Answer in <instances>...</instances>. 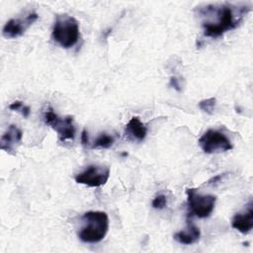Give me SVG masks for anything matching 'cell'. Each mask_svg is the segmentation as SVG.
Wrapping results in <instances>:
<instances>
[{
    "mask_svg": "<svg viewBox=\"0 0 253 253\" xmlns=\"http://www.w3.org/2000/svg\"><path fill=\"white\" fill-rule=\"evenodd\" d=\"M9 109L12 110V111L20 112L24 118H28L30 116V113H31L30 107L24 105L23 102H21V101H14L13 103H11L9 105Z\"/></svg>",
    "mask_w": 253,
    "mask_h": 253,
    "instance_id": "9a60e30c",
    "label": "cell"
},
{
    "mask_svg": "<svg viewBox=\"0 0 253 253\" xmlns=\"http://www.w3.org/2000/svg\"><path fill=\"white\" fill-rule=\"evenodd\" d=\"M169 86L174 88L176 91L180 92L181 91V87H180V84H179V81H178V78L177 77H174L172 76L170 78V82H169Z\"/></svg>",
    "mask_w": 253,
    "mask_h": 253,
    "instance_id": "e0dca14e",
    "label": "cell"
},
{
    "mask_svg": "<svg viewBox=\"0 0 253 253\" xmlns=\"http://www.w3.org/2000/svg\"><path fill=\"white\" fill-rule=\"evenodd\" d=\"M188 206L192 214L199 218L210 216L214 209L216 197L213 195H201L196 189L191 188L186 191Z\"/></svg>",
    "mask_w": 253,
    "mask_h": 253,
    "instance_id": "277c9868",
    "label": "cell"
},
{
    "mask_svg": "<svg viewBox=\"0 0 253 253\" xmlns=\"http://www.w3.org/2000/svg\"><path fill=\"white\" fill-rule=\"evenodd\" d=\"M125 134L128 139L142 141L147 134V128L138 117H132L126 126Z\"/></svg>",
    "mask_w": 253,
    "mask_h": 253,
    "instance_id": "7c38bea8",
    "label": "cell"
},
{
    "mask_svg": "<svg viewBox=\"0 0 253 253\" xmlns=\"http://www.w3.org/2000/svg\"><path fill=\"white\" fill-rule=\"evenodd\" d=\"M80 38L78 21L67 14L56 15L53 28L52 39L60 46L70 48L74 46Z\"/></svg>",
    "mask_w": 253,
    "mask_h": 253,
    "instance_id": "3957f363",
    "label": "cell"
},
{
    "mask_svg": "<svg viewBox=\"0 0 253 253\" xmlns=\"http://www.w3.org/2000/svg\"><path fill=\"white\" fill-rule=\"evenodd\" d=\"M78 237L85 243H97L104 239L109 229V217L105 211H89L81 217Z\"/></svg>",
    "mask_w": 253,
    "mask_h": 253,
    "instance_id": "7a4b0ae2",
    "label": "cell"
},
{
    "mask_svg": "<svg viewBox=\"0 0 253 253\" xmlns=\"http://www.w3.org/2000/svg\"><path fill=\"white\" fill-rule=\"evenodd\" d=\"M43 121L47 126H49L57 132L59 138L62 141L73 140L75 136V126L73 117L67 116L65 118H60L53 112L50 107H48L43 113Z\"/></svg>",
    "mask_w": 253,
    "mask_h": 253,
    "instance_id": "5b68a950",
    "label": "cell"
},
{
    "mask_svg": "<svg viewBox=\"0 0 253 253\" xmlns=\"http://www.w3.org/2000/svg\"><path fill=\"white\" fill-rule=\"evenodd\" d=\"M110 177V168L107 166L90 165L75 176V182L88 187L97 188L105 185Z\"/></svg>",
    "mask_w": 253,
    "mask_h": 253,
    "instance_id": "52a82bcc",
    "label": "cell"
},
{
    "mask_svg": "<svg viewBox=\"0 0 253 253\" xmlns=\"http://www.w3.org/2000/svg\"><path fill=\"white\" fill-rule=\"evenodd\" d=\"M199 144L205 153L224 152L232 149V144L229 138L219 130L208 129L199 138Z\"/></svg>",
    "mask_w": 253,
    "mask_h": 253,
    "instance_id": "8992f818",
    "label": "cell"
},
{
    "mask_svg": "<svg viewBox=\"0 0 253 253\" xmlns=\"http://www.w3.org/2000/svg\"><path fill=\"white\" fill-rule=\"evenodd\" d=\"M209 9L213 12L216 19L212 22H203L204 36L209 38H218L225 32L235 29L242 20L243 15H237L234 12V6L228 3L216 5H208Z\"/></svg>",
    "mask_w": 253,
    "mask_h": 253,
    "instance_id": "6da1fadb",
    "label": "cell"
},
{
    "mask_svg": "<svg viewBox=\"0 0 253 253\" xmlns=\"http://www.w3.org/2000/svg\"><path fill=\"white\" fill-rule=\"evenodd\" d=\"M167 205V199L164 195H157L153 200H152V203H151V206L152 208L154 209H157V210H162L166 207Z\"/></svg>",
    "mask_w": 253,
    "mask_h": 253,
    "instance_id": "2e32d148",
    "label": "cell"
},
{
    "mask_svg": "<svg viewBox=\"0 0 253 253\" xmlns=\"http://www.w3.org/2000/svg\"><path fill=\"white\" fill-rule=\"evenodd\" d=\"M201 236V231L198 226H196L192 220H187V225L183 230L176 232L173 237L174 239L185 245H191L199 241Z\"/></svg>",
    "mask_w": 253,
    "mask_h": 253,
    "instance_id": "30bf717a",
    "label": "cell"
},
{
    "mask_svg": "<svg viewBox=\"0 0 253 253\" xmlns=\"http://www.w3.org/2000/svg\"><path fill=\"white\" fill-rule=\"evenodd\" d=\"M23 132L16 125H10L0 139V148L8 153L15 150L17 144L22 140Z\"/></svg>",
    "mask_w": 253,
    "mask_h": 253,
    "instance_id": "9c48e42d",
    "label": "cell"
},
{
    "mask_svg": "<svg viewBox=\"0 0 253 253\" xmlns=\"http://www.w3.org/2000/svg\"><path fill=\"white\" fill-rule=\"evenodd\" d=\"M115 142V137L106 132L101 133L92 143L91 148H110Z\"/></svg>",
    "mask_w": 253,
    "mask_h": 253,
    "instance_id": "4fadbf2b",
    "label": "cell"
},
{
    "mask_svg": "<svg viewBox=\"0 0 253 253\" xmlns=\"http://www.w3.org/2000/svg\"><path fill=\"white\" fill-rule=\"evenodd\" d=\"M231 226L241 233H248L253 228V209L252 202L249 204L248 211L243 213H236L231 220Z\"/></svg>",
    "mask_w": 253,
    "mask_h": 253,
    "instance_id": "8fae6325",
    "label": "cell"
},
{
    "mask_svg": "<svg viewBox=\"0 0 253 253\" xmlns=\"http://www.w3.org/2000/svg\"><path fill=\"white\" fill-rule=\"evenodd\" d=\"M81 143L84 146H88V144H89V136H88V132L86 129H83V131L81 133Z\"/></svg>",
    "mask_w": 253,
    "mask_h": 253,
    "instance_id": "ac0fdd59",
    "label": "cell"
},
{
    "mask_svg": "<svg viewBox=\"0 0 253 253\" xmlns=\"http://www.w3.org/2000/svg\"><path fill=\"white\" fill-rule=\"evenodd\" d=\"M39 19V15L35 12L29 13L25 18L10 19L3 27L2 34L6 39H15L22 36L25 31Z\"/></svg>",
    "mask_w": 253,
    "mask_h": 253,
    "instance_id": "ba28073f",
    "label": "cell"
},
{
    "mask_svg": "<svg viewBox=\"0 0 253 253\" xmlns=\"http://www.w3.org/2000/svg\"><path fill=\"white\" fill-rule=\"evenodd\" d=\"M215 106H216V99L214 97H211L208 99H204L202 101H200L199 103V108L209 114V115H212L214 110H215Z\"/></svg>",
    "mask_w": 253,
    "mask_h": 253,
    "instance_id": "5bb4252c",
    "label": "cell"
},
{
    "mask_svg": "<svg viewBox=\"0 0 253 253\" xmlns=\"http://www.w3.org/2000/svg\"><path fill=\"white\" fill-rule=\"evenodd\" d=\"M222 176H223V175H217V176L213 177L212 179H211V180L209 181V184H212V183L214 184V183H216L218 180H220V179L222 178Z\"/></svg>",
    "mask_w": 253,
    "mask_h": 253,
    "instance_id": "d6986e66",
    "label": "cell"
}]
</instances>
